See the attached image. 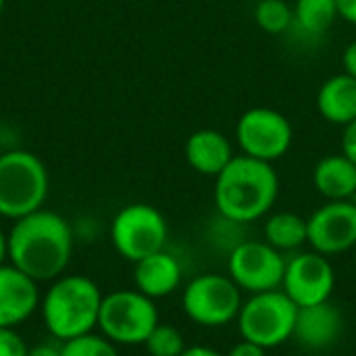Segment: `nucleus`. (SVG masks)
I'll return each instance as SVG.
<instances>
[{
    "label": "nucleus",
    "instance_id": "obj_3",
    "mask_svg": "<svg viewBox=\"0 0 356 356\" xmlns=\"http://www.w3.org/2000/svg\"><path fill=\"white\" fill-rule=\"evenodd\" d=\"M100 288L86 275H60L42 300V319L54 340L67 342L98 327Z\"/></svg>",
    "mask_w": 356,
    "mask_h": 356
},
{
    "label": "nucleus",
    "instance_id": "obj_18",
    "mask_svg": "<svg viewBox=\"0 0 356 356\" xmlns=\"http://www.w3.org/2000/svg\"><path fill=\"white\" fill-rule=\"evenodd\" d=\"M313 186L325 200H355L356 165L342 152L327 154L313 169Z\"/></svg>",
    "mask_w": 356,
    "mask_h": 356
},
{
    "label": "nucleus",
    "instance_id": "obj_32",
    "mask_svg": "<svg viewBox=\"0 0 356 356\" xmlns=\"http://www.w3.org/2000/svg\"><path fill=\"white\" fill-rule=\"evenodd\" d=\"M4 4H6V0H0V15H2V10H4Z\"/></svg>",
    "mask_w": 356,
    "mask_h": 356
},
{
    "label": "nucleus",
    "instance_id": "obj_22",
    "mask_svg": "<svg viewBox=\"0 0 356 356\" xmlns=\"http://www.w3.org/2000/svg\"><path fill=\"white\" fill-rule=\"evenodd\" d=\"M144 346L150 356H181V353L188 348L181 332L169 323H159L144 342Z\"/></svg>",
    "mask_w": 356,
    "mask_h": 356
},
{
    "label": "nucleus",
    "instance_id": "obj_4",
    "mask_svg": "<svg viewBox=\"0 0 356 356\" xmlns=\"http://www.w3.org/2000/svg\"><path fill=\"white\" fill-rule=\"evenodd\" d=\"M48 188V169L40 156L23 148L0 154V217L17 221L40 211Z\"/></svg>",
    "mask_w": 356,
    "mask_h": 356
},
{
    "label": "nucleus",
    "instance_id": "obj_8",
    "mask_svg": "<svg viewBox=\"0 0 356 356\" xmlns=\"http://www.w3.org/2000/svg\"><path fill=\"white\" fill-rule=\"evenodd\" d=\"M167 238L169 225L165 215L146 202L123 207L111 223V242L115 250L131 263L165 250Z\"/></svg>",
    "mask_w": 356,
    "mask_h": 356
},
{
    "label": "nucleus",
    "instance_id": "obj_24",
    "mask_svg": "<svg viewBox=\"0 0 356 356\" xmlns=\"http://www.w3.org/2000/svg\"><path fill=\"white\" fill-rule=\"evenodd\" d=\"M29 346L15 327H0V356H27Z\"/></svg>",
    "mask_w": 356,
    "mask_h": 356
},
{
    "label": "nucleus",
    "instance_id": "obj_27",
    "mask_svg": "<svg viewBox=\"0 0 356 356\" xmlns=\"http://www.w3.org/2000/svg\"><path fill=\"white\" fill-rule=\"evenodd\" d=\"M342 67H344V73L353 75L356 79V40L346 44V48L342 52Z\"/></svg>",
    "mask_w": 356,
    "mask_h": 356
},
{
    "label": "nucleus",
    "instance_id": "obj_29",
    "mask_svg": "<svg viewBox=\"0 0 356 356\" xmlns=\"http://www.w3.org/2000/svg\"><path fill=\"white\" fill-rule=\"evenodd\" d=\"M27 356H60V344L54 342H42L27 350Z\"/></svg>",
    "mask_w": 356,
    "mask_h": 356
},
{
    "label": "nucleus",
    "instance_id": "obj_19",
    "mask_svg": "<svg viewBox=\"0 0 356 356\" xmlns=\"http://www.w3.org/2000/svg\"><path fill=\"white\" fill-rule=\"evenodd\" d=\"M263 240L280 252H300L307 246V219L292 211L269 213L263 225Z\"/></svg>",
    "mask_w": 356,
    "mask_h": 356
},
{
    "label": "nucleus",
    "instance_id": "obj_30",
    "mask_svg": "<svg viewBox=\"0 0 356 356\" xmlns=\"http://www.w3.org/2000/svg\"><path fill=\"white\" fill-rule=\"evenodd\" d=\"M181 356H225L223 353L215 350V348H209V346H188Z\"/></svg>",
    "mask_w": 356,
    "mask_h": 356
},
{
    "label": "nucleus",
    "instance_id": "obj_5",
    "mask_svg": "<svg viewBox=\"0 0 356 356\" xmlns=\"http://www.w3.org/2000/svg\"><path fill=\"white\" fill-rule=\"evenodd\" d=\"M296 315L298 307L282 290H271L250 294V298L244 300L236 323L242 340L271 350L292 340Z\"/></svg>",
    "mask_w": 356,
    "mask_h": 356
},
{
    "label": "nucleus",
    "instance_id": "obj_25",
    "mask_svg": "<svg viewBox=\"0 0 356 356\" xmlns=\"http://www.w3.org/2000/svg\"><path fill=\"white\" fill-rule=\"evenodd\" d=\"M340 152L344 156H348L356 165V119L353 123L342 127V136H340Z\"/></svg>",
    "mask_w": 356,
    "mask_h": 356
},
{
    "label": "nucleus",
    "instance_id": "obj_15",
    "mask_svg": "<svg viewBox=\"0 0 356 356\" xmlns=\"http://www.w3.org/2000/svg\"><path fill=\"white\" fill-rule=\"evenodd\" d=\"M188 165L207 177H217L234 161V144L229 138L213 127H202L190 134L184 146Z\"/></svg>",
    "mask_w": 356,
    "mask_h": 356
},
{
    "label": "nucleus",
    "instance_id": "obj_14",
    "mask_svg": "<svg viewBox=\"0 0 356 356\" xmlns=\"http://www.w3.org/2000/svg\"><path fill=\"white\" fill-rule=\"evenodd\" d=\"M38 282L13 265H0V327H17L38 309Z\"/></svg>",
    "mask_w": 356,
    "mask_h": 356
},
{
    "label": "nucleus",
    "instance_id": "obj_10",
    "mask_svg": "<svg viewBox=\"0 0 356 356\" xmlns=\"http://www.w3.org/2000/svg\"><path fill=\"white\" fill-rule=\"evenodd\" d=\"M286 261L284 252L265 240H242L227 254V275L248 294L282 290Z\"/></svg>",
    "mask_w": 356,
    "mask_h": 356
},
{
    "label": "nucleus",
    "instance_id": "obj_21",
    "mask_svg": "<svg viewBox=\"0 0 356 356\" xmlns=\"http://www.w3.org/2000/svg\"><path fill=\"white\" fill-rule=\"evenodd\" d=\"M254 21L265 33L282 35L294 25V6L288 0H259Z\"/></svg>",
    "mask_w": 356,
    "mask_h": 356
},
{
    "label": "nucleus",
    "instance_id": "obj_17",
    "mask_svg": "<svg viewBox=\"0 0 356 356\" xmlns=\"http://www.w3.org/2000/svg\"><path fill=\"white\" fill-rule=\"evenodd\" d=\"M317 113L332 125H348L356 119V79L348 73L327 77L315 96Z\"/></svg>",
    "mask_w": 356,
    "mask_h": 356
},
{
    "label": "nucleus",
    "instance_id": "obj_33",
    "mask_svg": "<svg viewBox=\"0 0 356 356\" xmlns=\"http://www.w3.org/2000/svg\"><path fill=\"white\" fill-rule=\"evenodd\" d=\"M355 200H356V196H355Z\"/></svg>",
    "mask_w": 356,
    "mask_h": 356
},
{
    "label": "nucleus",
    "instance_id": "obj_28",
    "mask_svg": "<svg viewBox=\"0 0 356 356\" xmlns=\"http://www.w3.org/2000/svg\"><path fill=\"white\" fill-rule=\"evenodd\" d=\"M338 17L350 25H356V0H338Z\"/></svg>",
    "mask_w": 356,
    "mask_h": 356
},
{
    "label": "nucleus",
    "instance_id": "obj_1",
    "mask_svg": "<svg viewBox=\"0 0 356 356\" xmlns=\"http://www.w3.org/2000/svg\"><path fill=\"white\" fill-rule=\"evenodd\" d=\"M8 261L33 282L58 280L73 254V232L65 217L40 209L8 232Z\"/></svg>",
    "mask_w": 356,
    "mask_h": 356
},
{
    "label": "nucleus",
    "instance_id": "obj_11",
    "mask_svg": "<svg viewBox=\"0 0 356 356\" xmlns=\"http://www.w3.org/2000/svg\"><path fill=\"white\" fill-rule=\"evenodd\" d=\"M336 288V271L330 257L315 250L294 252L286 261L282 292L298 307H313L332 300Z\"/></svg>",
    "mask_w": 356,
    "mask_h": 356
},
{
    "label": "nucleus",
    "instance_id": "obj_2",
    "mask_svg": "<svg viewBox=\"0 0 356 356\" xmlns=\"http://www.w3.org/2000/svg\"><path fill=\"white\" fill-rule=\"evenodd\" d=\"M280 196V175L271 163L240 154L215 177L217 215L248 225L271 213Z\"/></svg>",
    "mask_w": 356,
    "mask_h": 356
},
{
    "label": "nucleus",
    "instance_id": "obj_23",
    "mask_svg": "<svg viewBox=\"0 0 356 356\" xmlns=\"http://www.w3.org/2000/svg\"><path fill=\"white\" fill-rule=\"evenodd\" d=\"M60 356H119L117 346L96 334H86L60 344Z\"/></svg>",
    "mask_w": 356,
    "mask_h": 356
},
{
    "label": "nucleus",
    "instance_id": "obj_26",
    "mask_svg": "<svg viewBox=\"0 0 356 356\" xmlns=\"http://www.w3.org/2000/svg\"><path fill=\"white\" fill-rule=\"evenodd\" d=\"M225 356H267V350L263 346H257L248 340H240L232 346V350Z\"/></svg>",
    "mask_w": 356,
    "mask_h": 356
},
{
    "label": "nucleus",
    "instance_id": "obj_16",
    "mask_svg": "<svg viewBox=\"0 0 356 356\" xmlns=\"http://www.w3.org/2000/svg\"><path fill=\"white\" fill-rule=\"evenodd\" d=\"M134 284L144 296L159 300L173 294L184 277L181 263L167 250H159L138 263H134Z\"/></svg>",
    "mask_w": 356,
    "mask_h": 356
},
{
    "label": "nucleus",
    "instance_id": "obj_12",
    "mask_svg": "<svg viewBox=\"0 0 356 356\" xmlns=\"http://www.w3.org/2000/svg\"><path fill=\"white\" fill-rule=\"evenodd\" d=\"M307 244L323 257L356 246V200H327L307 219Z\"/></svg>",
    "mask_w": 356,
    "mask_h": 356
},
{
    "label": "nucleus",
    "instance_id": "obj_9",
    "mask_svg": "<svg viewBox=\"0 0 356 356\" xmlns=\"http://www.w3.org/2000/svg\"><path fill=\"white\" fill-rule=\"evenodd\" d=\"M236 142L242 154L273 165L290 152L294 127L284 113L271 106H252L238 117Z\"/></svg>",
    "mask_w": 356,
    "mask_h": 356
},
{
    "label": "nucleus",
    "instance_id": "obj_6",
    "mask_svg": "<svg viewBox=\"0 0 356 356\" xmlns=\"http://www.w3.org/2000/svg\"><path fill=\"white\" fill-rule=\"evenodd\" d=\"M159 325V311L152 298L138 290H117L102 298L98 330L113 344L138 346Z\"/></svg>",
    "mask_w": 356,
    "mask_h": 356
},
{
    "label": "nucleus",
    "instance_id": "obj_7",
    "mask_svg": "<svg viewBox=\"0 0 356 356\" xmlns=\"http://www.w3.org/2000/svg\"><path fill=\"white\" fill-rule=\"evenodd\" d=\"M242 305V290L223 273L196 275L181 294L186 317L202 327H225L234 323Z\"/></svg>",
    "mask_w": 356,
    "mask_h": 356
},
{
    "label": "nucleus",
    "instance_id": "obj_13",
    "mask_svg": "<svg viewBox=\"0 0 356 356\" xmlns=\"http://www.w3.org/2000/svg\"><path fill=\"white\" fill-rule=\"evenodd\" d=\"M342 334L344 315L332 300L298 309L292 340H296L302 348L327 350L338 344Z\"/></svg>",
    "mask_w": 356,
    "mask_h": 356
},
{
    "label": "nucleus",
    "instance_id": "obj_31",
    "mask_svg": "<svg viewBox=\"0 0 356 356\" xmlns=\"http://www.w3.org/2000/svg\"><path fill=\"white\" fill-rule=\"evenodd\" d=\"M6 259H8V238L0 229V265H4Z\"/></svg>",
    "mask_w": 356,
    "mask_h": 356
},
{
    "label": "nucleus",
    "instance_id": "obj_20",
    "mask_svg": "<svg viewBox=\"0 0 356 356\" xmlns=\"http://www.w3.org/2000/svg\"><path fill=\"white\" fill-rule=\"evenodd\" d=\"M338 0H294V25L309 35H323L336 23Z\"/></svg>",
    "mask_w": 356,
    "mask_h": 356
}]
</instances>
